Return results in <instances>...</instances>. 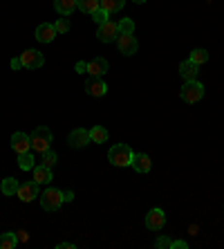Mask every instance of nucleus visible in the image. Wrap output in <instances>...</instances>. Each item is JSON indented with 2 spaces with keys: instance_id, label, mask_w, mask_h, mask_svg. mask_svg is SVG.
<instances>
[{
  "instance_id": "29",
  "label": "nucleus",
  "mask_w": 224,
  "mask_h": 249,
  "mask_svg": "<svg viewBox=\"0 0 224 249\" xmlns=\"http://www.w3.org/2000/svg\"><path fill=\"white\" fill-rule=\"evenodd\" d=\"M54 29H56V34H65V32H69V20L68 18H58L56 23H54Z\"/></svg>"
},
{
  "instance_id": "31",
  "label": "nucleus",
  "mask_w": 224,
  "mask_h": 249,
  "mask_svg": "<svg viewBox=\"0 0 224 249\" xmlns=\"http://www.w3.org/2000/svg\"><path fill=\"white\" fill-rule=\"evenodd\" d=\"M189 245L184 243V240H175V243H171V249H186Z\"/></svg>"
},
{
  "instance_id": "16",
  "label": "nucleus",
  "mask_w": 224,
  "mask_h": 249,
  "mask_svg": "<svg viewBox=\"0 0 224 249\" xmlns=\"http://www.w3.org/2000/svg\"><path fill=\"white\" fill-rule=\"evenodd\" d=\"M87 72H90V76H103L108 72V61L103 56H97L94 61L87 63Z\"/></svg>"
},
{
  "instance_id": "33",
  "label": "nucleus",
  "mask_w": 224,
  "mask_h": 249,
  "mask_svg": "<svg viewBox=\"0 0 224 249\" xmlns=\"http://www.w3.org/2000/svg\"><path fill=\"white\" fill-rule=\"evenodd\" d=\"M76 72H87V63H86V61H79V63H76Z\"/></svg>"
},
{
  "instance_id": "14",
  "label": "nucleus",
  "mask_w": 224,
  "mask_h": 249,
  "mask_svg": "<svg viewBox=\"0 0 224 249\" xmlns=\"http://www.w3.org/2000/svg\"><path fill=\"white\" fill-rule=\"evenodd\" d=\"M130 166L135 168L137 173H148L150 166H153V162H150V157L146 155V153H135V155H132Z\"/></svg>"
},
{
  "instance_id": "17",
  "label": "nucleus",
  "mask_w": 224,
  "mask_h": 249,
  "mask_svg": "<svg viewBox=\"0 0 224 249\" xmlns=\"http://www.w3.org/2000/svg\"><path fill=\"white\" fill-rule=\"evenodd\" d=\"M54 9L61 16H72L76 9V0H54Z\"/></svg>"
},
{
  "instance_id": "25",
  "label": "nucleus",
  "mask_w": 224,
  "mask_h": 249,
  "mask_svg": "<svg viewBox=\"0 0 224 249\" xmlns=\"http://www.w3.org/2000/svg\"><path fill=\"white\" fill-rule=\"evenodd\" d=\"M189 61H193V63H197V65L207 63V61H208V52H207V50H200V47H197V50H193V52H190Z\"/></svg>"
},
{
  "instance_id": "20",
  "label": "nucleus",
  "mask_w": 224,
  "mask_h": 249,
  "mask_svg": "<svg viewBox=\"0 0 224 249\" xmlns=\"http://www.w3.org/2000/svg\"><path fill=\"white\" fill-rule=\"evenodd\" d=\"M90 142H94V144H105V142H108V130H105L103 126L90 128Z\"/></svg>"
},
{
  "instance_id": "10",
  "label": "nucleus",
  "mask_w": 224,
  "mask_h": 249,
  "mask_svg": "<svg viewBox=\"0 0 224 249\" xmlns=\"http://www.w3.org/2000/svg\"><path fill=\"white\" fill-rule=\"evenodd\" d=\"M12 148L16 153H27L32 151V135L23 133V130H18V133L12 135Z\"/></svg>"
},
{
  "instance_id": "4",
  "label": "nucleus",
  "mask_w": 224,
  "mask_h": 249,
  "mask_svg": "<svg viewBox=\"0 0 224 249\" xmlns=\"http://www.w3.org/2000/svg\"><path fill=\"white\" fill-rule=\"evenodd\" d=\"M18 61H20V68H25V70H40L43 63H45V56L38 50H25L18 56Z\"/></svg>"
},
{
  "instance_id": "11",
  "label": "nucleus",
  "mask_w": 224,
  "mask_h": 249,
  "mask_svg": "<svg viewBox=\"0 0 224 249\" xmlns=\"http://www.w3.org/2000/svg\"><path fill=\"white\" fill-rule=\"evenodd\" d=\"M38 182L36 180H32V182H25V184H20L18 186V193L16 196L23 200V202H32V200H36L38 197Z\"/></svg>"
},
{
  "instance_id": "34",
  "label": "nucleus",
  "mask_w": 224,
  "mask_h": 249,
  "mask_svg": "<svg viewBox=\"0 0 224 249\" xmlns=\"http://www.w3.org/2000/svg\"><path fill=\"white\" fill-rule=\"evenodd\" d=\"M63 200H65V202H72V200H74V193H72V191H63Z\"/></svg>"
},
{
  "instance_id": "36",
  "label": "nucleus",
  "mask_w": 224,
  "mask_h": 249,
  "mask_svg": "<svg viewBox=\"0 0 224 249\" xmlns=\"http://www.w3.org/2000/svg\"><path fill=\"white\" fill-rule=\"evenodd\" d=\"M12 68H14V70L20 68V61H18V58H14V61H12Z\"/></svg>"
},
{
  "instance_id": "21",
  "label": "nucleus",
  "mask_w": 224,
  "mask_h": 249,
  "mask_svg": "<svg viewBox=\"0 0 224 249\" xmlns=\"http://www.w3.org/2000/svg\"><path fill=\"white\" fill-rule=\"evenodd\" d=\"M101 7V0H76V9L83 14H94Z\"/></svg>"
},
{
  "instance_id": "8",
  "label": "nucleus",
  "mask_w": 224,
  "mask_h": 249,
  "mask_svg": "<svg viewBox=\"0 0 224 249\" xmlns=\"http://www.w3.org/2000/svg\"><path fill=\"white\" fill-rule=\"evenodd\" d=\"M97 36L101 43H112V41H117V36H119V27H117V23H112V20H105L103 25H99Z\"/></svg>"
},
{
  "instance_id": "3",
  "label": "nucleus",
  "mask_w": 224,
  "mask_h": 249,
  "mask_svg": "<svg viewBox=\"0 0 224 249\" xmlns=\"http://www.w3.org/2000/svg\"><path fill=\"white\" fill-rule=\"evenodd\" d=\"M179 97L184 99L186 104H197V101H202V97H204V86L197 81H184Z\"/></svg>"
},
{
  "instance_id": "24",
  "label": "nucleus",
  "mask_w": 224,
  "mask_h": 249,
  "mask_svg": "<svg viewBox=\"0 0 224 249\" xmlns=\"http://www.w3.org/2000/svg\"><path fill=\"white\" fill-rule=\"evenodd\" d=\"M18 180H14V178H5V180H2V193H5V196H16L18 193Z\"/></svg>"
},
{
  "instance_id": "1",
  "label": "nucleus",
  "mask_w": 224,
  "mask_h": 249,
  "mask_svg": "<svg viewBox=\"0 0 224 249\" xmlns=\"http://www.w3.org/2000/svg\"><path fill=\"white\" fill-rule=\"evenodd\" d=\"M132 155H135V153H132V148L128 144H115L108 151V160H110V164H115V166H130Z\"/></svg>"
},
{
  "instance_id": "30",
  "label": "nucleus",
  "mask_w": 224,
  "mask_h": 249,
  "mask_svg": "<svg viewBox=\"0 0 224 249\" xmlns=\"http://www.w3.org/2000/svg\"><path fill=\"white\" fill-rule=\"evenodd\" d=\"M155 247H159V249H164V247L171 249V240H168L166 236H159V238L155 240Z\"/></svg>"
},
{
  "instance_id": "6",
  "label": "nucleus",
  "mask_w": 224,
  "mask_h": 249,
  "mask_svg": "<svg viewBox=\"0 0 224 249\" xmlns=\"http://www.w3.org/2000/svg\"><path fill=\"white\" fill-rule=\"evenodd\" d=\"M117 47H119V52L123 56H132V54H137L139 43L132 34H119L117 36Z\"/></svg>"
},
{
  "instance_id": "15",
  "label": "nucleus",
  "mask_w": 224,
  "mask_h": 249,
  "mask_svg": "<svg viewBox=\"0 0 224 249\" xmlns=\"http://www.w3.org/2000/svg\"><path fill=\"white\" fill-rule=\"evenodd\" d=\"M179 74L184 81H195L197 74H200V65L193 63V61H184V63L179 65Z\"/></svg>"
},
{
  "instance_id": "35",
  "label": "nucleus",
  "mask_w": 224,
  "mask_h": 249,
  "mask_svg": "<svg viewBox=\"0 0 224 249\" xmlns=\"http://www.w3.org/2000/svg\"><path fill=\"white\" fill-rule=\"evenodd\" d=\"M16 236H18V240H23V243L27 240V233H25V231H16Z\"/></svg>"
},
{
  "instance_id": "37",
  "label": "nucleus",
  "mask_w": 224,
  "mask_h": 249,
  "mask_svg": "<svg viewBox=\"0 0 224 249\" xmlns=\"http://www.w3.org/2000/svg\"><path fill=\"white\" fill-rule=\"evenodd\" d=\"M132 2H137V5H144L146 0H132Z\"/></svg>"
},
{
  "instance_id": "18",
  "label": "nucleus",
  "mask_w": 224,
  "mask_h": 249,
  "mask_svg": "<svg viewBox=\"0 0 224 249\" xmlns=\"http://www.w3.org/2000/svg\"><path fill=\"white\" fill-rule=\"evenodd\" d=\"M34 180L38 182V184H50V182H52V168L43 166V164L34 166Z\"/></svg>"
},
{
  "instance_id": "23",
  "label": "nucleus",
  "mask_w": 224,
  "mask_h": 249,
  "mask_svg": "<svg viewBox=\"0 0 224 249\" xmlns=\"http://www.w3.org/2000/svg\"><path fill=\"white\" fill-rule=\"evenodd\" d=\"M126 0H101V9H105L108 14H117L123 9Z\"/></svg>"
},
{
  "instance_id": "28",
  "label": "nucleus",
  "mask_w": 224,
  "mask_h": 249,
  "mask_svg": "<svg viewBox=\"0 0 224 249\" xmlns=\"http://www.w3.org/2000/svg\"><path fill=\"white\" fill-rule=\"evenodd\" d=\"M90 16H92V20H94V23H97V25H103L105 20H108V18H110V14L105 12V9H101V7H99L97 12H94V14H90Z\"/></svg>"
},
{
  "instance_id": "26",
  "label": "nucleus",
  "mask_w": 224,
  "mask_h": 249,
  "mask_svg": "<svg viewBox=\"0 0 224 249\" xmlns=\"http://www.w3.org/2000/svg\"><path fill=\"white\" fill-rule=\"evenodd\" d=\"M56 162H58V155L50 148V151H45L43 153V160H40V164L43 166H47V168H52V166H56Z\"/></svg>"
},
{
  "instance_id": "22",
  "label": "nucleus",
  "mask_w": 224,
  "mask_h": 249,
  "mask_svg": "<svg viewBox=\"0 0 224 249\" xmlns=\"http://www.w3.org/2000/svg\"><path fill=\"white\" fill-rule=\"evenodd\" d=\"M18 245V236L14 231L0 233V249H14Z\"/></svg>"
},
{
  "instance_id": "19",
  "label": "nucleus",
  "mask_w": 224,
  "mask_h": 249,
  "mask_svg": "<svg viewBox=\"0 0 224 249\" xmlns=\"http://www.w3.org/2000/svg\"><path fill=\"white\" fill-rule=\"evenodd\" d=\"M36 166V160L32 155V151L27 153H18V168H23V171H34Z\"/></svg>"
},
{
  "instance_id": "7",
  "label": "nucleus",
  "mask_w": 224,
  "mask_h": 249,
  "mask_svg": "<svg viewBox=\"0 0 224 249\" xmlns=\"http://www.w3.org/2000/svg\"><path fill=\"white\" fill-rule=\"evenodd\" d=\"M166 225V213L161 209H150L148 215H146V227L150 231H161Z\"/></svg>"
},
{
  "instance_id": "2",
  "label": "nucleus",
  "mask_w": 224,
  "mask_h": 249,
  "mask_svg": "<svg viewBox=\"0 0 224 249\" xmlns=\"http://www.w3.org/2000/svg\"><path fill=\"white\" fill-rule=\"evenodd\" d=\"M50 144H52V130L47 126L34 128V133H32V151L43 155L45 151H50Z\"/></svg>"
},
{
  "instance_id": "9",
  "label": "nucleus",
  "mask_w": 224,
  "mask_h": 249,
  "mask_svg": "<svg viewBox=\"0 0 224 249\" xmlns=\"http://www.w3.org/2000/svg\"><path fill=\"white\" fill-rule=\"evenodd\" d=\"M86 92L90 97H103L108 92V83L101 79V76H90L86 81Z\"/></svg>"
},
{
  "instance_id": "12",
  "label": "nucleus",
  "mask_w": 224,
  "mask_h": 249,
  "mask_svg": "<svg viewBox=\"0 0 224 249\" xmlns=\"http://www.w3.org/2000/svg\"><path fill=\"white\" fill-rule=\"evenodd\" d=\"M68 144L72 146V148H83V146L90 144V130H86V128H76V130H72L68 137Z\"/></svg>"
},
{
  "instance_id": "32",
  "label": "nucleus",
  "mask_w": 224,
  "mask_h": 249,
  "mask_svg": "<svg viewBox=\"0 0 224 249\" xmlns=\"http://www.w3.org/2000/svg\"><path fill=\"white\" fill-rule=\"evenodd\" d=\"M74 247H76L74 243H58L56 245V249H74Z\"/></svg>"
},
{
  "instance_id": "13",
  "label": "nucleus",
  "mask_w": 224,
  "mask_h": 249,
  "mask_svg": "<svg viewBox=\"0 0 224 249\" xmlns=\"http://www.w3.org/2000/svg\"><path fill=\"white\" fill-rule=\"evenodd\" d=\"M54 38H56V29H54V25L40 23L38 27H36V41H40V43H52Z\"/></svg>"
},
{
  "instance_id": "5",
  "label": "nucleus",
  "mask_w": 224,
  "mask_h": 249,
  "mask_svg": "<svg viewBox=\"0 0 224 249\" xmlns=\"http://www.w3.org/2000/svg\"><path fill=\"white\" fill-rule=\"evenodd\" d=\"M63 191H58V189H47L43 196H40V207L45 209V211H56L61 209L63 204Z\"/></svg>"
},
{
  "instance_id": "27",
  "label": "nucleus",
  "mask_w": 224,
  "mask_h": 249,
  "mask_svg": "<svg viewBox=\"0 0 224 249\" xmlns=\"http://www.w3.org/2000/svg\"><path fill=\"white\" fill-rule=\"evenodd\" d=\"M117 27H119V34H135V23L130 18H121L117 23Z\"/></svg>"
}]
</instances>
